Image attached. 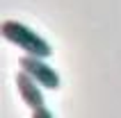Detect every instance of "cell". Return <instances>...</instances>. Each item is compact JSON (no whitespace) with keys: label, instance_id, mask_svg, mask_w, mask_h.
I'll list each match as a JSON object with an SVG mask.
<instances>
[{"label":"cell","instance_id":"cell-1","mask_svg":"<svg viewBox=\"0 0 121 118\" xmlns=\"http://www.w3.org/2000/svg\"><path fill=\"white\" fill-rule=\"evenodd\" d=\"M0 32H2V36L9 43L18 46L25 55H34V57H43V59H48L53 55L50 43L41 34H37L34 30H30L27 25H23L18 20H5L2 27H0Z\"/></svg>","mask_w":121,"mask_h":118},{"label":"cell","instance_id":"cell-2","mask_svg":"<svg viewBox=\"0 0 121 118\" xmlns=\"http://www.w3.org/2000/svg\"><path fill=\"white\" fill-rule=\"evenodd\" d=\"M21 71H25L30 77H34L43 89H60V73L50 68V66L43 61V57H34V55H25L21 57Z\"/></svg>","mask_w":121,"mask_h":118},{"label":"cell","instance_id":"cell-3","mask_svg":"<svg viewBox=\"0 0 121 118\" xmlns=\"http://www.w3.org/2000/svg\"><path fill=\"white\" fill-rule=\"evenodd\" d=\"M16 86H18V93H21V98H23V102H25L30 109L46 107V100H43V93H41L43 86L34 77H30L25 71H21L18 75H16Z\"/></svg>","mask_w":121,"mask_h":118},{"label":"cell","instance_id":"cell-4","mask_svg":"<svg viewBox=\"0 0 121 118\" xmlns=\"http://www.w3.org/2000/svg\"><path fill=\"white\" fill-rule=\"evenodd\" d=\"M32 118H53V114L46 107H41V109H32Z\"/></svg>","mask_w":121,"mask_h":118}]
</instances>
